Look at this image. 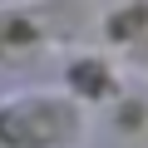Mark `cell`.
I'll list each match as a JSON object with an SVG mask.
<instances>
[{"label":"cell","mask_w":148,"mask_h":148,"mask_svg":"<svg viewBox=\"0 0 148 148\" xmlns=\"http://www.w3.org/2000/svg\"><path fill=\"white\" fill-rule=\"evenodd\" d=\"M69 79H74V89H79V94H109V69L104 64H74L69 69Z\"/></svg>","instance_id":"cell-1"},{"label":"cell","mask_w":148,"mask_h":148,"mask_svg":"<svg viewBox=\"0 0 148 148\" xmlns=\"http://www.w3.org/2000/svg\"><path fill=\"white\" fill-rule=\"evenodd\" d=\"M138 30H143V15H138V10L114 15V35H138Z\"/></svg>","instance_id":"cell-2"}]
</instances>
